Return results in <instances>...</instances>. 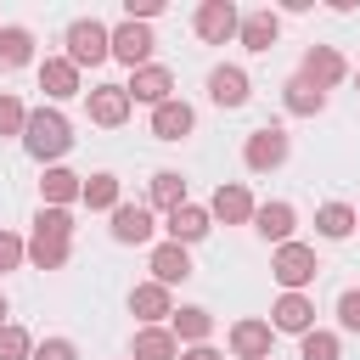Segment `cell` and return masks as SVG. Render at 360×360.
Wrapping results in <instances>:
<instances>
[{
  "label": "cell",
  "instance_id": "83f0119b",
  "mask_svg": "<svg viewBox=\"0 0 360 360\" xmlns=\"http://www.w3.org/2000/svg\"><path fill=\"white\" fill-rule=\"evenodd\" d=\"M34 56V34L28 28H0V68H22Z\"/></svg>",
  "mask_w": 360,
  "mask_h": 360
},
{
  "label": "cell",
  "instance_id": "2e32d148",
  "mask_svg": "<svg viewBox=\"0 0 360 360\" xmlns=\"http://www.w3.org/2000/svg\"><path fill=\"white\" fill-rule=\"evenodd\" d=\"M90 118L107 124V129H118V124L129 118V96H124V84H96V90H90Z\"/></svg>",
  "mask_w": 360,
  "mask_h": 360
},
{
  "label": "cell",
  "instance_id": "4316f807",
  "mask_svg": "<svg viewBox=\"0 0 360 360\" xmlns=\"http://www.w3.org/2000/svg\"><path fill=\"white\" fill-rule=\"evenodd\" d=\"M169 321H174V338H186V343H202V338L214 332V315H208V309H197V304L174 309Z\"/></svg>",
  "mask_w": 360,
  "mask_h": 360
},
{
  "label": "cell",
  "instance_id": "8fae6325",
  "mask_svg": "<svg viewBox=\"0 0 360 360\" xmlns=\"http://www.w3.org/2000/svg\"><path fill=\"white\" fill-rule=\"evenodd\" d=\"M39 90H45L51 101L79 96V68H73L68 56H45V62H39Z\"/></svg>",
  "mask_w": 360,
  "mask_h": 360
},
{
  "label": "cell",
  "instance_id": "7402d4cb",
  "mask_svg": "<svg viewBox=\"0 0 360 360\" xmlns=\"http://www.w3.org/2000/svg\"><path fill=\"white\" fill-rule=\"evenodd\" d=\"M152 236V214L141 202H118L112 208V242H146Z\"/></svg>",
  "mask_w": 360,
  "mask_h": 360
},
{
  "label": "cell",
  "instance_id": "e0dca14e",
  "mask_svg": "<svg viewBox=\"0 0 360 360\" xmlns=\"http://www.w3.org/2000/svg\"><path fill=\"white\" fill-rule=\"evenodd\" d=\"M208 219H225V225H242V219H253V197H248V186H219L214 191V202H208Z\"/></svg>",
  "mask_w": 360,
  "mask_h": 360
},
{
  "label": "cell",
  "instance_id": "52a82bcc",
  "mask_svg": "<svg viewBox=\"0 0 360 360\" xmlns=\"http://www.w3.org/2000/svg\"><path fill=\"white\" fill-rule=\"evenodd\" d=\"M152 45H158V39H152V28H146V22H129V17H124V22L112 28V56H118V62H129V73H135V68H146Z\"/></svg>",
  "mask_w": 360,
  "mask_h": 360
},
{
  "label": "cell",
  "instance_id": "d6986e66",
  "mask_svg": "<svg viewBox=\"0 0 360 360\" xmlns=\"http://www.w3.org/2000/svg\"><path fill=\"white\" fill-rule=\"evenodd\" d=\"M186 276H191V253H186L180 242L152 248V281H158V287H174V281H186Z\"/></svg>",
  "mask_w": 360,
  "mask_h": 360
},
{
  "label": "cell",
  "instance_id": "836d02e7",
  "mask_svg": "<svg viewBox=\"0 0 360 360\" xmlns=\"http://www.w3.org/2000/svg\"><path fill=\"white\" fill-rule=\"evenodd\" d=\"M22 259H28V242H22V236H11V231H0V276H6V270H17Z\"/></svg>",
  "mask_w": 360,
  "mask_h": 360
},
{
  "label": "cell",
  "instance_id": "d590c367",
  "mask_svg": "<svg viewBox=\"0 0 360 360\" xmlns=\"http://www.w3.org/2000/svg\"><path fill=\"white\" fill-rule=\"evenodd\" d=\"M338 321H343L349 332H360V287H349V292L338 298Z\"/></svg>",
  "mask_w": 360,
  "mask_h": 360
},
{
  "label": "cell",
  "instance_id": "30bf717a",
  "mask_svg": "<svg viewBox=\"0 0 360 360\" xmlns=\"http://www.w3.org/2000/svg\"><path fill=\"white\" fill-rule=\"evenodd\" d=\"M270 332H315V304L304 298V292H281L276 298V309H270Z\"/></svg>",
  "mask_w": 360,
  "mask_h": 360
},
{
  "label": "cell",
  "instance_id": "8d00e7d4",
  "mask_svg": "<svg viewBox=\"0 0 360 360\" xmlns=\"http://www.w3.org/2000/svg\"><path fill=\"white\" fill-rule=\"evenodd\" d=\"M163 6L158 0H129V22H146V17H158Z\"/></svg>",
  "mask_w": 360,
  "mask_h": 360
},
{
  "label": "cell",
  "instance_id": "ab89813d",
  "mask_svg": "<svg viewBox=\"0 0 360 360\" xmlns=\"http://www.w3.org/2000/svg\"><path fill=\"white\" fill-rule=\"evenodd\" d=\"M354 225H360V214H354Z\"/></svg>",
  "mask_w": 360,
  "mask_h": 360
},
{
  "label": "cell",
  "instance_id": "5b68a950",
  "mask_svg": "<svg viewBox=\"0 0 360 360\" xmlns=\"http://www.w3.org/2000/svg\"><path fill=\"white\" fill-rule=\"evenodd\" d=\"M236 22H242V11H236L231 0H202V6H197V17H191L197 39H208V45H225V39L236 34Z\"/></svg>",
  "mask_w": 360,
  "mask_h": 360
},
{
  "label": "cell",
  "instance_id": "74e56055",
  "mask_svg": "<svg viewBox=\"0 0 360 360\" xmlns=\"http://www.w3.org/2000/svg\"><path fill=\"white\" fill-rule=\"evenodd\" d=\"M180 360H225V354H219V349H208V343H191Z\"/></svg>",
  "mask_w": 360,
  "mask_h": 360
},
{
  "label": "cell",
  "instance_id": "7c38bea8",
  "mask_svg": "<svg viewBox=\"0 0 360 360\" xmlns=\"http://www.w3.org/2000/svg\"><path fill=\"white\" fill-rule=\"evenodd\" d=\"M191 124H197V112H191L186 101H174V96H169L163 107H152V135H158V141H186Z\"/></svg>",
  "mask_w": 360,
  "mask_h": 360
},
{
  "label": "cell",
  "instance_id": "9c48e42d",
  "mask_svg": "<svg viewBox=\"0 0 360 360\" xmlns=\"http://www.w3.org/2000/svg\"><path fill=\"white\" fill-rule=\"evenodd\" d=\"M169 90H174V79H169V68H158V62L135 68V73H129V84H124L129 107H135V101H146V107H163V101H169Z\"/></svg>",
  "mask_w": 360,
  "mask_h": 360
},
{
  "label": "cell",
  "instance_id": "6da1fadb",
  "mask_svg": "<svg viewBox=\"0 0 360 360\" xmlns=\"http://www.w3.org/2000/svg\"><path fill=\"white\" fill-rule=\"evenodd\" d=\"M68 242H73L68 208H39L34 236H28V259H34L39 270H62V264H68Z\"/></svg>",
  "mask_w": 360,
  "mask_h": 360
},
{
  "label": "cell",
  "instance_id": "d4e9b609",
  "mask_svg": "<svg viewBox=\"0 0 360 360\" xmlns=\"http://www.w3.org/2000/svg\"><path fill=\"white\" fill-rule=\"evenodd\" d=\"M281 101H287V112H298V118H315V112L326 107V96H321L315 84H304V79H287V84H281Z\"/></svg>",
  "mask_w": 360,
  "mask_h": 360
},
{
  "label": "cell",
  "instance_id": "5bb4252c",
  "mask_svg": "<svg viewBox=\"0 0 360 360\" xmlns=\"http://www.w3.org/2000/svg\"><path fill=\"white\" fill-rule=\"evenodd\" d=\"M129 309H135V321L158 326V321H169V315H174V298H169V287H158V281H141V287L129 292Z\"/></svg>",
  "mask_w": 360,
  "mask_h": 360
},
{
  "label": "cell",
  "instance_id": "7a4b0ae2",
  "mask_svg": "<svg viewBox=\"0 0 360 360\" xmlns=\"http://www.w3.org/2000/svg\"><path fill=\"white\" fill-rule=\"evenodd\" d=\"M22 146L45 163V158H62V152L73 146V129H68V118H62L56 107H39V112H28V124H22Z\"/></svg>",
  "mask_w": 360,
  "mask_h": 360
},
{
  "label": "cell",
  "instance_id": "8992f818",
  "mask_svg": "<svg viewBox=\"0 0 360 360\" xmlns=\"http://www.w3.org/2000/svg\"><path fill=\"white\" fill-rule=\"evenodd\" d=\"M242 163H248L253 174L281 169V163H287V135H281V129H253L248 146H242Z\"/></svg>",
  "mask_w": 360,
  "mask_h": 360
},
{
  "label": "cell",
  "instance_id": "4dcf8cb0",
  "mask_svg": "<svg viewBox=\"0 0 360 360\" xmlns=\"http://www.w3.org/2000/svg\"><path fill=\"white\" fill-rule=\"evenodd\" d=\"M28 354H34V343H28V332L6 321V326H0V360H28Z\"/></svg>",
  "mask_w": 360,
  "mask_h": 360
},
{
  "label": "cell",
  "instance_id": "44dd1931",
  "mask_svg": "<svg viewBox=\"0 0 360 360\" xmlns=\"http://www.w3.org/2000/svg\"><path fill=\"white\" fill-rule=\"evenodd\" d=\"M270 338H276V332H270L264 321H236V326H231L236 360H264V354H270Z\"/></svg>",
  "mask_w": 360,
  "mask_h": 360
},
{
  "label": "cell",
  "instance_id": "e575fe53",
  "mask_svg": "<svg viewBox=\"0 0 360 360\" xmlns=\"http://www.w3.org/2000/svg\"><path fill=\"white\" fill-rule=\"evenodd\" d=\"M28 360H79V349H73L68 338H45V343H39Z\"/></svg>",
  "mask_w": 360,
  "mask_h": 360
},
{
  "label": "cell",
  "instance_id": "3957f363",
  "mask_svg": "<svg viewBox=\"0 0 360 360\" xmlns=\"http://www.w3.org/2000/svg\"><path fill=\"white\" fill-rule=\"evenodd\" d=\"M107 56H112V28L96 22V17H79V22L68 28V62H73V68H96V62H107Z\"/></svg>",
  "mask_w": 360,
  "mask_h": 360
},
{
  "label": "cell",
  "instance_id": "f546056e",
  "mask_svg": "<svg viewBox=\"0 0 360 360\" xmlns=\"http://www.w3.org/2000/svg\"><path fill=\"white\" fill-rule=\"evenodd\" d=\"M79 197H84L90 208H107V214H112V208H118V180H112V174H90Z\"/></svg>",
  "mask_w": 360,
  "mask_h": 360
},
{
  "label": "cell",
  "instance_id": "ffe728a7",
  "mask_svg": "<svg viewBox=\"0 0 360 360\" xmlns=\"http://www.w3.org/2000/svg\"><path fill=\"white\" fill-rule=\"evenodd\" d=\"M276 34H281V17H276V11H248V17L236 22V39H242L248 51H270Z\"/></svg>",
  "mask_w": 360,
  "mask_h": 360
},
{
  "label": "cell",
  "instance_id": "ac0fdd59",
  "mask_svg": "<svg viewBox=\"0 0 360 360\" xmlns=\"http://www.w3.org/2000/svg\"><path fill=\"white\" fill-rule=\"evenodd\" d=\"M208 231H214V219H208V208H197V202H180V208L169 214V242H180V248H186V242H202Z\"/></svg>",
  "mask_w": 360,
  "mask_h": 360
},
{
  "label": "cell",
  "instance_id": "ba28073f",
  "mask_svg": "<svg viewBox=\"0 0 360 360\" xmlns=\"http://www.w3.org/2000/svg\"><path fill=\"white\" fill-rule=\"evenodd\" d=\"M343 73H349V68H343V56H338L332 45H309V51H304V68H298V79H304V84H315L321 96H326V90H332Z\"/></svg>",
  "mask_w": 360,
  "mask_h": 360
},
{
  "label": "cell",
  "instance_id": "4fadbf2b",
  "mask_svg": "<svg viewBox=\"0 0 360 360\" xmlns=\"http://www.w3.org/2000/svg\"><path fill=\"white\" fill-rule=\"evenodd\" d=\"M292 225H298V214H292V202H264V208H253V231L264 236V242H292Z\"/></svg>",
  "mask_w": 360,
  "mask_h": 360
},
{
  "label": "cell",
  "instance_id": "484cf974",
  "mask_svg": "<svg viewBox=\"0 0 360 360\" xmlns=\"http://www.w3.org/2000/svg\"><path fill=\"white\" fill-rule=\"evenodd\" d=\"M315 231H321L326 242H343V236L354 231V208H349V202H326V208L315 214Z\"/></svg>",
  "mask_w": 360,
  "mask_h": 360
},
{
  "label": "cell",
  "instance_id": "1f68e13d",
  "mask_svg": "<svg viewBox=\"0 0 360 360\" xmlns=\"http://www.w3.org/2000/svg\"><path fill=\"white\" fill-rule=\"evenodd\" d=\"M338 354H343V349H338V338H332V332H321V326H315V332H304V360H338Z\"/></svg>",
  "mask_w": 360,
  "mask_h": 360
},
{
  "label": "cell",
  "instance_id": "f1b7e54d",
  "mask_svg": "<svg viewBox=\"0 0 360 360\" xmlns=\"http://www.w3.org/2000/svg\"><path fill=\"white\" fill-rule=\"evenodd\" d=\"M152 202H158V208H169V214H174V208H180V202H186V180H180V174H174V169H158V174H152Z\"/></svg>",
  "mask_w": 360,
  "mask_h": 360
},
{
  "label": "cell",
  "instance_id": "cb8c5ba5",
  "mask_svg": "<svg viewBox=\"0 0 360 360\" xmlns=\"http://www.w3.org/2000/svg\"><path fill=\"white\" fill-rule=\"evenodd\" d=\"M79 191H84V180H79L73 169H45V180H39V197H45V208H68Z\"/></svg>",
  "mask_w": 360,
  "mask_h": 360
},
{
  "label": "cell",
  "instance_id": "603a6c76",
  "mask_svg": "<svg viewBox=\"0 0 360 360\" xmlns=\"http://www.w3.org/2000/svg\"><path fill=\"white\" fill-rule=\"evenodd\" d=\"M129 360H180V343L169 326H141L135 332V354Z\"/></svg>",
  "mask_w": 360,
  "mask_h": 360
},
{
  "label": "cell",
  "instance_id": "f35d334b",
  "mask_svg": "<svg viewBox=\"0 0 360 360\" xmlns=\"http://www.w3.org/2000/svg\"><path fill=\"white\" fill-rule=\"evenodd\" d=\"M0 326H6V292H0Z\"/></svg>",
  "mask_w": 360,
  "mask_h": 360
},
{
  "label": "cell",
  "instance_id": "9a60e30c",
  "mask_svg": "<svg viewBox=\"0 0 360 360\" xmlns=\"http://www.w3.org/2000/svg\"><path fill=\"white\" fill-rule=\"evenodd\" d=\"M248 90H253V84H248L242 68H214V73H208V101H214V107H242Z\"/></svg>",
  "mask_w": 360,
  "mask_h": 360
},
{
  "label": "cell",
  "instance_id": "d6a6232c",
  "mask_svg": "<svg viewBox=\"0 0 360 360\" xmlns=\"http://www.w3.org/2000/svg\"><path fill=\"white\" fill-rule=\"evenodd\" d=\"M22 124H28V112H22V101L0 90V135H22Z\"/></svg>",
  "mask_w": 360,
  "mask_h": 360
},
{
  "label": "cell",
  "instance_id": "277c9868",
  "mask_svg": "<svg viewBox=\"0 0 360 360\" xmlns=\"http://www.w3.org/2000/svg\"><path fill=\"white\" fill-rule=\"evenodd\" d=\"M270 270H276V281L287 287V292H304L309 281H315V248H304V242H281L276 248V259H270Z\"/></svg>",
  "mask_w": 360,
  "mask_h": 360
}]
</instances>
